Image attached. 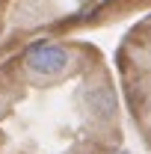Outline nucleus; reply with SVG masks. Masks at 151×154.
I'll return each mask as SVG.
<instances>
[{
  "label": "nucleus",
  "instance_id": "f03ea898",
  "mask_svg": "<svg viewBox=\"0 0 151 154\" xmlns=\"http://www.w3.org/2000/svg\"><path fill=\"white\" fill-rule=\"evenodd\" d=\"M0 36H3V24H0Z\"/></svg>",
  "mask_w": 151,
  "mask_h": 154
},
{
  "label": "nucleus",
  "instance_id": "f257e3e1",
  "mask_svg": "<svg viewBox=\"0 0 151 154\" xmlns=\"http://www.w3.org/2000/svg\"><path fill=\"white\" fill-rule=\"evenodd\" d=\"M27 71L36 77H59L68 71V65H71V51L65 48V45H59V42H36V45H30L27 48Z\"/></svg>",
  "mask_w": 151,
  "mask_h": 154
}]
</instances>
